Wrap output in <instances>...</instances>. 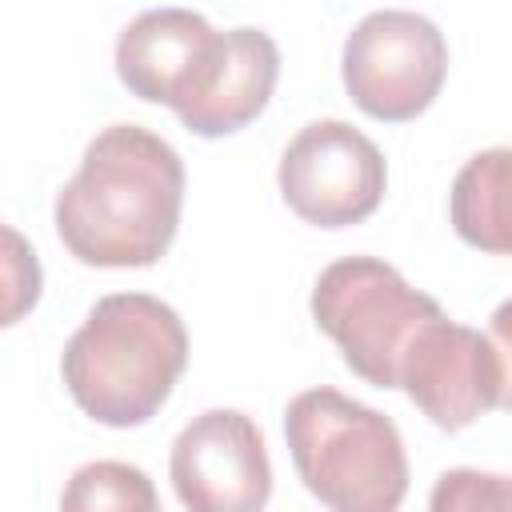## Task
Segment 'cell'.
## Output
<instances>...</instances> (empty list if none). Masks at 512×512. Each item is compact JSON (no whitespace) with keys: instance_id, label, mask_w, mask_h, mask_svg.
Returning <instances> with one entry per match:
<instances>
[{"instance_id":"1","label":"cell","mask_w":512,"mask_h":512,"mask_svg":"<svg viewBox=\"0 0 512 512\" xmlns=\"http://www.w3.org/2000/svg\"><path fill=\"white\" fill-rule=\"evenodd\" d=\"M180 208V152L140 124H108L56 196V236L88 268H148L176 240Z\"/></svg>"},{"instance_id":"2","label":"cell","mask_w":512,"mask_h":512,"mask_svg":"<svg viewBox=\"0 0 512 512\" xmlns=\"http://www.w3.org/2000/svg\"><path fill=\"white\" fill-rule=\"evenodd\" d=\"M184 364L188 332L176 308L148 292H112L68 336L60 376L84 416L136 428L168 404Z\"/></svg>"},{"instance_id":"3","label":"cell","mask_w":512,"mask_h":512,"mask_svg":"<svg viewBox=\"0 0 512 512\" xmlns=\"http://www.w3.org/2000/svg\"><path fill=\"white\" fill-rule=\"evenodd\" d=\"M284 440L304 488L336 512H392L408 492V456L396 424L376 408L308 388L288 400Z\"/></svg>"},{"instance_id":"4","label":"cell","mask_w":512,"mask_h":512,"mask_svg":"<svg viewBox=\"0 0 512 512\" xmlns=\"http://www.w3.org/2000/svg\"><path fill=\"white\" fill-rule=\"evenodd\" d=\"M444 308L376 256L332 260L312 284V320L372 388H400V360Z\"/></svg>"},{"instance_id":"5","label":"cell","mask_w":512,"mask_h":512,"mask_svg":"<svg viewBox=\"0 0 512 512\" xmlns=\"http://www.w3.org/2000/svg\"><path fill=\"white\" fill-rule=\"evenodd\" d=\"M340 76L364 116L384 124L416 120L432 108L448 76L444 32L420 12H368L344 40Z\"/></svg>"},{"instance_id":"6","label":"cell","mask_w":512,"mask_h":512,"mask_svg":"<svg viewBox=\"0 0 512 512\" xmlns=\"http://www.w3.org/2000/svg\"><path fill=\"white\" fill-rule=\"evenodd\" d=\"M284 204L316 228H348L368 220L388 184L380 148L344 120L304 124L276 168Z\"/></svg>"},{"instance_id":"7","label":"cell","mask_w":512,"mask_h":512,"mask_svg":"<svg viewBox=\"0 0 512 512\" xmlns=\"http://www.w3.org/2000/svg\"><path fill=\"white\" fill-rule=\"evenodd\" d=\"M168 476L192 512H256L272 496L264 432L240 408H208L172 440Z\"/></svg>"},{"instance_id":"8","label":"cell","mask_w":512,"mask_h":512,"mask_svg":"<svg viewBox=\"0 0 512 512\" xmlns=\"http://www.w3.org/2000/svg\"><path fill=\"white\" fill-rule=\"evenodd\" d=\"M400 388L444 432H460L500 408L504 360L492 336L432 316L400 360Z\"/></svg>"},{"instance_id":"9","label":"cell","mask_w":512,"mask_h":512,"mask_svg":"<svg viewBox=\"0 0 512 512\" xmlns=\"http://www.w3.org/2000/svg\"><path fill=\"white\" fill-rule=\"evenodd\" d=\"M220 40L192 8H148L116 36V76L132 96L180 116L208 88Z\"/></svg>"},{"instance_id":"10","label":"cell","mask_w":512,"mask_h":512,"mask_svg":"<svg viewBox=\"0 0 512 512\" xmlns=\"http://www.w3.org/2000/svg\"><path fill=\"white\" fill-rule=\"evenodd\" d=\"M280 80V48L264 28H228L208 88L180 112V124L196 136H228L248 128L272 100Z\"/></svg>"},{"instance_id":"11","label":"cell","mask_w":512,"mask_h":512,"mask_svg":"<svg viewBox=\"0 0 512 512\" xmlns=\"http://www.w3.org/2000/svg\"><path fill=\"white\" fill-rule=\"evenodd\" d=\"M448 216L464 244L512 256V144L464 160L448 192Z\"/></svg>"},{"instance_id":"12","label":"cell","mask_w":512,"mask_h":512,"mask_svg":"<svg viewBox=\"0 0 512 512\" xmlns=\"http://www.w3.org/2000/svg\"><path fill=\"white\" fill-rule=\"evenodd\" d=\"M64 512H100V508H116V512H156L160 496L152 488V480L124 460H92L84 468L72 472L64 496H60Z\"/></svg>"},{"instance_id":"13","label":"cell","mask_w":512,"mask_h":512,"mask_svg":"<svg viewBox=\"0 0 512 512\" xmlns=\"http://www.w3.org/2000/svg\"><path fill=\"white\" fill-rule=\"evenodd\" d=\"M436 512L456 508H512V476L476 472V468H448L428 500Z\"/></svg>"},{"instance_id":"14","label":"cell","mask_w":512,"mask_h":512,"mask_svg":"<svg viewBox=\"0 0 512 512\" xmlns=\"http://www.w3.org/2000/svg\"><path fill=\"white\" fill-rule=\"evenodd\" d=\"M488 336L496 340L500 360H504V400H500V408H512V300H504V304L492 312Z\"/></svg>"}]
</instances>
